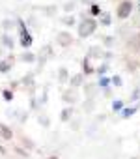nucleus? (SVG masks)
Returning a JSON list of instances; mask_svg holds the SVG:
<instances>
[{"label": "nucleus", "instance_id": "nucleus-26", "mask_svg": "<svg viewBox=\"0 0 140 159\" xmlns=\"http://www.w3.org/2000/svg\"><path fill=\"white\" fill-rule=\"evenodd\" d=\"M37 122H39V125H43V127H49V125H50V120H49V116H47L45 112H39Z\"/></svg>", "mask_w": 140, "mask_h": 159}, {"label": "nucleus", "instance_id": "nucleus-24", "mask_svg": "<svg viewBox=\"0 0 140 159\" xmlns=\"http://www.w3.org/2000/svg\"><path fill=\"white\" fill-rule=\"evenodd\" d=\"M97 86L101 88V90H105V88H110V79L108 77H99V83H97Z\"/></svg>", "mask_w": 140, "mask_h": 159}, {"label": "nucleus", "instance_id": "nucleus-6", "mask_svg": "<svg viewBox=\"0 0 140 159\" xmlns=\"http://www.w3.org/2000/svg\"><path fill=\"white\" fill-rule=\"evenodd\" d=\"M77 99H79L77 88H71V90H65V92L62 94V101H63V103H69V105H73V103H77Z\"/></svg>", "mask_w": 140, "mask_h": 159}, {"label": "nucleus", "instance_id": "nucleus-13", "mask_svg": "<svg viewBox=\"0 0 140 159\" xmlns=\"http://www.w3.org/2000/svg\"><path fill=\"white\" fill-rule=\"evenodd\" d=\"M82 86H84V94H86V98H95V94L99 92V86L94 84V83H90V84H82Z\"/></svg>", "mask_w": 140, "mask_h": 159}, {"label": "nucleus", "instance_id": "nucleus-50", "mask_svg": "<svg viewBox=\"0 0 140 159\" xmlns=\"http://www.w3.org/2000/svg\"><path fill=\"white\" fill-rule=\"evenodd\" d=\"M0 56H2V45H0Z\"/></svg>", "mask_w": 140, "mask_h": 159}, {"label": "nucleus", "instance_id": "nucleus-21", "mask_svg": "<svg viewBox=\"0 0 140 159\" xmlns=\"http://www.w3.org/2000/svg\"><path fill=\"white\" fill-rule=\"evenodd\" d=\"M110 23H112L110 13H101V15H99V25H101V26H110Z\"/></svg>", "mask_w": 140, "mask_h": 159}, {"label": "nucleus", "instance_id": "nucleus-28", "mask_svg": "<svg viewBox=\"0 0 140 159\" xmlns=\"http://www.w3.org/2000/svg\"><path fill=\"white\" fill-rule=\"evenodd\" d=\"M2 98H4V101H13V90L11 88H4L2 90Z\"/></svg>", "mask_w": 140, "mask_h": 159}, {"label": "nucleus", "instance_id": "nucleus-32", "mask_svg": "<svg viewBox=\"0 0 140 159\" xmlns=\"http://www.w3.org/2000/svg\"><path fill=\"white\" fill-rule=\"evenodd\" d=\"M15 114H17V120H19V122H26V120H28V112H26V111H24V112H23V111H15Z\"/></svg>", "mask_w": 140, "mask_h": 159}, {"label": "nucleus", "instance_id": "nucleus-39", "mask_svg": "<svg viewBox=\"0 0 140 159\" xmlns=\"http://www.w3.org/2000/svg\"><path fill=\"white\" fill-rule=\"evenodd\" d=\"M131 99H133V101H138V99H140V86H138V88H136V90L133 92V96H131Z\"/></svg>", "mask_w": 140, "mask_h": 159}, {"label": "nucleus", "instance_id": "nucleus-29", "mask_svg": "<svg viewBox=\"0 0 140 159\" xmlns=\"http://www.w3.org/2000/svg\"><path fill=\"white\" fill-rule=\"evenodd\" d=\"M103 11H101V8L97 6V4H90V15L92 17H99Z\"/></svg>", "mask_w": 140, "mask_h": 159}, {"label": "nucleus", "instance_id": "nucleus-14", "mask_svg": "<svg viewBox=\"0 0 140 159\" xmlns=\"http://www.w3.org/2000/svg\"><path fill=\"white\" fill-rule=\"evenodd\" d=\"M73 107L71 105H69V107H65V109H62V112H60V120L62 122H69V120H71L73 118Z\"/></svg>", "mask_w": 140, "mask_h": 159}, {"label": "nucleus", "instance_id": "nucleus-36", "mask_svg": "<svg viewBox=\"0 0 140 159\" xmlns=\"http://www.w3.org/2000/svg\"><path fill=\"white\" fill-rule=\"evenodd\" d=\"M13 150H15V152H17L19 155H23V157H28V150H26V148H21V146H15Z\"/></svg>", "mask_w": 140, "mask_h": 159}, {"label": "nucleus", "instance_id": "nucleus-12", "mask_svg": "<svg viewBox=\"0 0 140 159\" xmlns=\"http://www.w3.org/2000/svg\"><path fill=\"white\" fill-rule=\"evenodd\" d=\"M90 60H94V58H101L103 56V51H101V47L99 45H92L90 49H88V54H86Z\"/></svg>", "mask_w": 140, "mask_h": 159}, {"label": "nucleus", "instance_id": "nucleus-9", "mask_svg": "<svg viewBox=\"0 0 140 159\" xmlns=\"http://www.w3.org/2000/svg\"><path fill=\"white\" fill-rule=\"evenodd\" d=\"M32 41H34V38L30 36V32L19 34V43H21V47H23V49H28V47L32 45Z\"/></svg>", "mask_w": 140, "mask_h": 159}, {"label": "nucleus", "instance_id": "nucleus-44", "mask_svg": "<svg viewBox=\"0 0 140 159\" xmlns=\"http://www.w3.org/2000/svg\"><path fill=\"white\" fill-rule=\"evenodd\" d=\"M112 56H114V54H112V51H105V52H103V58H105V60H110Z\"/></svg>", "mask_w": 140, "mask_h": 159}, {"label": "nucleus", "instance_id": "nucleus-35", "mask_svg": "<svg viewBox=\"0 0 140 159\" xmlns=\"http://www.w3.org/2000/svg\"><path fill=\"white\" fill-rule=\"evenodd\" d=\"M103 39H105V45H107L108 49H110V47L114 45V41H116V39H114V36H105Z\"/></svg>", "mask_w": 140, "mask_h": 159}, {"label": "nucleus", "instance_id": "nucleus-47", "mask_svg": "<svg viewBox=\"0 0 140 159\" xmlns=\"http://www.w3.org/2000/svg\"><path fill=\"white\" fill-rule=\"evenodd\" d=\"M0 153H2V155H6V150L2 148V144H0Z\"/></svg>", "mask_w": 140, "mask_h": 159}, {"label": "nucleus", "instance_id": "nucleus-41", "mask_svg": "<svg viewBox=\"0 0 140 159\" xmlns=\"http://www.w3.org/2000/svg\"><path fill=\"white\" fill-rule=\"evenodd\" d=\"M136 66H138L136 62H127V69H129V71H134V69H136Z\"/></svg>", "mask_w": 140, "mask_h": 159}, {"label": "nucleus", "instance_id": "nucleus-45", "mask_svg": "<svg viewBox=\"0 0 140 159\" xmlns=\"http://www.w3.org/2000/svg\"><path fill=\"white\" fill-rule=\"evenodd\" d=\"M82 4H86V6H90V4H94V0H81Z\"/></svg>", "mask_w": 140, "mask_h": 159}, {"label": "nucleus", "instance_id": "nucleus-31", "mask_svg": "<svg viewBox=\"0 0 140 159\" xmlns=\"http://www.w3.org/2000/svg\"><path fill=\"white\" fill-rule=\"evenodd\" d=\"M121 109H123V101H121V99H114V101H112V111H114V112H120Z\"/></svg>", "mask_w": 140, "mask_h": 159}, {"label": "nucleus", "instance_id": "nucleus-2", "mask_svg": "<svg viewBox=\"0 0 140 159\" xmlns=\"http://www.w3.org/2000/svg\"><path fill=\"white\" fill-rule=\"evenodd\" d=\"M131 13H133V2L131 0H121L118 10H116V17L123 21V19H129Z\"/></svg>", "mask_w": 140, "mask_h": 159}, {"label": "nucleus", "instance_id": "nucleus-49", "mask_svg": "<svg viewBox=\"0 0 140 159\" xmlns=\"http://www.w3.org/2000/svg\"><path fill=\"white\" fill-rule=\"evenodd\" d=\"M47 159H58V157H56V155H50V157H47Z\"/></svg>", "mask_w": 140, "mask_h": 159}, {"label": "nucleus", "instance_id": "nucleus-30", "mask_svg": "<svg viewBox=\"0 0 140 159\" xmlns=\"http://www.w3.org/2000/svg\"><path fill=\"white\" fill-rule=\"evenodd\" d=\"M107 71H108V64L105 62V64H101L99 67H95V73L99 75V77H103V75H107Z\"/></svg>", "mask_w": 140, "mask_h": 159}, {"label": "nucleus", "instance_id": "nucleus-51", "mask_svg": "<svg viewBox=\"0 0 140 159\" xmlns=\"http://www.w3.org/2000/svg\"><path fill=\"white\" fill-rule=\"evenodd\" d=\"M138 109H140V105H138Z\"/></svg>", "mask_w": 140, "mask_h": 159}, {"label": "nucleus", "instance_id": "nucleus-11", "mask_svg": "<svg viewBox=\"0 0 140 159\" xmlns=\"http://www.w3.org/2000/svg\"><path fill=\"white\" fill-rule=\"evenodd\" d=\"M81 66H82V73H84V75H90V73H95V67L92 66V60H90L88 56H84V60L81 62Z\"/></svg>", "mask_w": 140, "mask_h": 159}, {"label": "nucleus", "instance_id": "nucleus-18", "mask_svg": "<svg viewBox=\"0 0 140 159\" xmlns=\"http://www.w3.org/2000/svg\"><path fill=\"white\" fill-rule=\"evenodd\" d=\"M127 47H129V49H133V51H140V34L131 36V41L127 43Z\"/></svg>", "mask_w": 140, "mask_h": 159}, {"label": "nucleus", "instance_id": "nucleus-33", "mask_svg": "<svg viewBox=\"0 0 140 159\" xmlns=\"http://www.w3.org/2000/svg\"><path fill=\"white\" fill-rule=\"evenodd\" d=\"M30 109H32V111H37V109H39V99L34 98V96L30 98Z\"/></svg>", "mask_w": 140, "mask_h": 159}, {"label": "nucleus", "instance_id": "nucleus-17", "mask_svg": "<svg viewBox=\"0 0 140 159\" xmlns=\"http://www.w3.org/2000/svg\"><path fill=\"white\" fill-rule=\"evenodd\" d=\"M15 25H17V21H13V19H4L2 23H0V28H2L4 32H11V30L15 28Z\"/></svg>", "mask_w": 140, "mask_h": 159}, {"label": "nucleus", "instance_id": "nucleus-4", "mask_svg": "<svg viewBox=\"0 0 140 159\" xmlns=\"http://www.w3.org/2000/svg\"><path fill=\"white\" fill-rule=\"evenodd\" d=\"M37 56H39V58H36V62L39 64V69H41V67L45 66V62H47V60L52 56V47H50V45H43Z\"/></svg>", "mask_w": 140, "mask_h": 159}, {"label": "nucleus", "instance_id": "nucleus-1", "mask_svg": "<svg viewBox=\"0 0 140 159\" xmlns=\"http://www.w3.org/2000/svg\"><path fill=\"white\" fill-rule=\"evenodd\" d=\"M97 28V21L94 17H84L81 23H79V36L81 38H90Z\"/></svg>", "mask_w": 140, "mask_h": 159}, {"label": "nucleus", "instance_id": "nucleus-34", "mask_svg": "<svg viewBox=\"0 0 140 159\" xmlns=\"http://www.w3.org/2000/svg\"><path fill=\"white\" fill-rule=\"evenodd\" d=\"M75 2H67V4H63V11H67V13H71V11H75Z\"/></svg>", "mask_w": 140, "mask_h": 159}, {"label": "nucleus", "instance_id": "nucleus-25", "mask_svg": "<svg viewBox=\"0 0 140 159\" xmlns=\"http://www.w3.org/2000/svg\"><path fill=\"white\" fill-rule=\"evenodd\" d=\"M94 107H95V101H94V98H88V99L84 101V105H82L84 112H92V111H94Z\"/></svg>", "mask_w": 140, "mask_h": 159}, {"label": "nucleus", "instance_id": "nucleus-3", "mask_svg": "<svg viewBox=\"0 0 140 159\" xmlns=\"http://www.w3.org/2000/svg\"><path fill=\"white\" fill-rule=\"evenodd\" d=\"M21 84H23V88L28 90L30 96H34V92H36V77H34V73L24 75V77L21 79Z\"/></svg>", "mask_w": 140, "mask_h": 159}, {"label": "nucleus", "instance_id": "nucleus-5", "mask_svg": "<svg viewBox=\"0 0 140 159\" xmlns=\"http://www.w3.org/2000/svg\"><path fill=\"white\" fill-rule=\"evenodd\" d=\"M56 41H58L62 47H69V45L73 43V36L69 34L67 30H63V32H58V34H56Z\"/></svg>", "mask_w": 140, "mask_h": 159}, {"label": "nucleus", "instance_id": "nucleus-48", "mask_svg": "<svg viewBox=\"0 0 140 159\" xmlns=\"http://www.w3.org/2000/svg\"><path fill=\"white\" fill-rule=\"evenodd\" d=\"M136 10L140 11V0H138V2H136Z\"/></svg>", "mask_w": 140, "mask_h": 159}, {"label": "nucleus", "instance_id": "nucleus-42", "mask_svg": "<svg viewBox=\"0 0 140 159\" xmlns=\"http://www.w3.org/2000/svg\"><path fill=\"white\" fill-rule=\"evenodd\" d=\"M19 84H21V81H11V83H10V88H11V90H17Z\"/></svg>", "mask_w": 140, "mask_h": 159}, {"label": "nucleus", "instance_id": "nucleus-38", "mask_svg": "<svg viewBox=\"0 0 140 159\" xmlns=\"http://www.w3.org/2000/svg\"><path fill=\"white\" fill-rule=\"evenodd\" d=\"M47 98H49V90H47V88H43V94H41L39 103H47Z\"/></svg>", "mask_w": 140, "mask_h": 159}, {"label": "nucleus", "instance_id": "nucleus-16", "mask_svg": "<svg viewBox=\"0 0 140 159\" xmlns=\"http://www.w3.org/2000/svg\"><path fill=\"white\" fill-rule=\"evenodd\" d=\"M58 83L60 84H67L69 83V71L65 67H60L58 69Z\"/></svg>", "mask_w": 140, "mask_h": 159}, {"label": "nucleus", "instance_id": "nucleus-46", "mask_svg": "<svg viewBox=\"0 0 140 159\" xmlns=\"http://www.w3.org/2000/svg\"><path fill=\"white\" fill-rule=\"evenodd\" d=\"M105 118H107L105 114H99V116H97V122H105Z\"/></svg>", "mask_w": 140, "mask_h": 159}, {"label": "nucleus", "instance_id": "nucleus-22", "mask_svg": "<svg viewBox=\"0 0 140 159\" xmlns=\"http://www.w3.org/2000/svg\"><path fill=\"white\" fill-rule=\"evenodd\" d=\"M110 84H112L114 88H121V86H123V79H121L120 75H112V77H110Z\"/></svg>", "mask_w": 140, "mask_h": 159}, {"label": "nucleus", "instance_id": "nucleus-8", "mask_svg": "<svg viewBox=\"0 0 140 159\" xmlns=\"http://www.w3.org/2000/svg\"><path fill=\"white\" fill-rule=\"evenodd\" d=\"M82 81H84V73H77L73 77H69V86L79 88V86H82Z\"/></svg>", "mask_w": 140, "mask_h": 159}, {"label": "nucleus", "instance_id": "nucleus-15", "mask_svg": "<svg viewBox=\"0 0 140 159\" xmlns=\"http://www.w3.org/2000/svg\"><path fill=\"white\" fill-rule=\"evenodd\" d=\"M36 58H37V54H34V52H30V51H24V52L19 56V60L24 62V64H34Z\"/></svg>", "mask_w": 140, "mask_h": 159}, {"label": "nucleus", "instance_id": "nucleus-10", "mask_svg": "<svg viewBox=\"0 0 140 159\" xmlns=\"http://www.w3.org/2000/svg\"><path fill=\"white\" fill-rule=\"evenodd\" d=\"M0 137H2L4 140H11V139H13V131H11V127L6 125V124H0Z\"/></svg>", "mask_w": 140, "mask_h": 159}, {"label": "nucleus", "instance_id": "nucleus-27", "mask_svg": "<svg viewBox=\"0 0 140 159\" xmlns=\"http://www.w3.org/2000/svg\"><path fill=\"white\" fill-rule=\"evenodd\" d=\"M21 142L24 144V148H26V150H34V148H36L34 140H32V139H28V137H24V135L21 137Z\"/></svg>", "mask_w": 140, "mask_h": 159}, {"label": "nucleus", "instance_id": "nucleus-40", "mask_svg": "<svg viewBox=\"0 0 140 159\" xmlns=\"http://www.w3.org/2000/svg\"><path fill=\"white\" fill-rule=\"evenodd\" d=\"M28 25H32V28L39 30V26H37V21H36V17H30V19H28Z\"/></svg>", "mask_w": 140, "mask_h": 159}, {"label": "nucleus", "instance_id": "nucleus-7", "mask_svg": "<svg viewBox=\"0 0 140 159\" xmlns=\"http://www.w3.org/2000/svg\"><path fill=\"white\" fill-rule=\"evenodd\" d=\"M0 45L11 51V49L15 47V39H13V38H11V36H10L8 32H4V34H2V38H0Z\"/></svg>", "mask_w": 140, "mask_h": 159}, {"label": "nucleus", "instance_id": "nucleus-23", "mask_svg": "<svg viewBox=\"0 0 140 159\" xmlns=\"http://www.w3.org/2000/svg\"><path fill=\"white\" fill-rule=\"evenodd\" d=\"M62 25H65V26H75L77 25L75 15H65V17H62Z\"/></svg>", "mask_w": 140, "mask_h": 159}, {"label": "nucleus", "instance_id": "nucleus-19", "mask_svg": "<svg viewBox=\"0 0 140 159\" xmlns=\"http://www.w3.org/2000/svg\"><path fill=\"white\" fill-rule=\"evenodd\" d=\"M11 67H13V64H11L10 60H6V58L0 60V73H2V75L10 73V71H11Z\"/></svg>", "mask_w": 140, "mask_h": 159}, {"label": "nucleus", "instance_id": "nucleus-43", "mask_svg": "<svg viewBox=\"0 0 140 159\" xmlns=\"http://www.w3.org/2000/svg\"><path fill=\"white\" fill-rule=\"evenodd\" d=\"M71 127H73L75 131H79V127H81V120H73V122H71Z\"/></svg>", "mask_w": 140, "mask_h": 159}, {"label": "nucleus", "instance_id": "nucleus-20", "mask_svg": "<svg viewBox=\"0 0 140 159\" xmlns=\"http://www.w3.org/2000/svg\"><path fill=\"white\" fill-rule=\"evenodd\" d=\"M136 111H138V107H127V109H121L120 112H121V118H131V116H134L136 114Z\"/></svg>", "mask_w": 140, "mask_h": 159}, {"label": "nucleus", "instance_id": "nucleus-37", "mask_svg": "<svg viewBox=\"0 0 140 159\" xmlns=\"http://www.w3.org/2000/svg\"><path fill=\"white\" fill-rule=\"evenodd\" d=\"M54 11H56V6H47V8H45V15H49V17H50Z\"/></svg>", "mask_w": 140, "mask_h": 159}]
</instances>
